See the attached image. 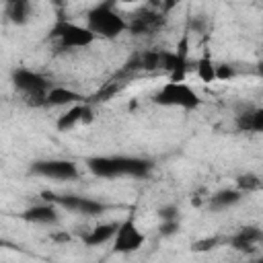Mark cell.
I'll use <instances>...</instances> for the list:
<instances>
[{
	"instance_id": "277c9868",
	"label": "cell",
	"mask_w": 263,
	"mask_h": 263,
	"mask_svg": "<svg viewBox=\"0 0 263 263\" xmlns=\"http://www.w3.org/2000/svg\"><path fill=\"white\" fill-rule=\"evenodd\" d=\"M49 37L55 39L62 49H84V47L92 45L97 39V35L86 25L82 27V25L66 21V18L55 21V25L49 31Z\"/></svg>"
},
{
	"instance_id": "d6986e66",
	"label": "cell",
	"mask_w": 263,
	"mask_h": 263,
	"mask_svg": "<svg viewBox=\"0 0 263 263\" xmlns=\"http://www.w3.org/2000/svg\"><path fill=\"white\" fill-rule=\"evenodd\" d=\"M160 51L162 49H144L140 51V70H158L160 68Z\"/></svg>"
},
{
	"instance_id": "3957f363",
	"label": "cell",
	"mask_w": 263,
	"mask_h": 263,
	"mask_svg": "<svg viewBox=\"0 0 263 263\" xmlns=\"http://www.w3.org/2000/svg\"><path fill=\"white\" fill-rule=\"evenodd\" d=\"M152 103L162 105V107H179V109H185V111H193L201 105V99L185 80L183 82L168 80L164 86H160L154 92Z\"/></svg>"
},
{
	"instance_id": "52a82bcc",
	"label": "cell",
	"mask_w": 263,
	"mask_h": 263,
	"mask_svg": "<svg viewBox=\"0 0 263 263\" xmlns=\"http://www.w3.org/2000/svg\"><path fill=\"white\" fill-rule=\"evenodd\" d=\"M33 175L43 177V179H55V181H70L76 179L78 166L72 160H62V158H49V160H35L29 168Z\"/></svg>"
},
{
	"instance_id": "d4e9b609",
	"label": "cell",
	"mask_w": 263,
	"mask_h": 263,
	"mask_svg": "<svg viewBox=\"0 0 263 263\" xmlns=\"http://www.w3.org/2000/svg\"><path fill=\"white\" fill-rule=\"evenodd\" d=\"M220 240L218 238H205V240H197V242H193V251H208V249H212V247H216Z\"/></svg>"
},
{
	"instance_id": "30bf717a",
	"label": "cell",
	"mask_w": 263,
	"mask_h": 263,
	"mask_svg": "<svg viewBox=\"0 0 263 263\" xmlns=\"http://www.w3.org/2000/svg\"><path fill=\"white\" fill-rule=\"evenodd\" d=\"M166 16H162L160 12H152V10H140L134 14L132 21H127V31L134 35H148L152 31H156L158 27H162Z\"/></svg>"
},
{
	"instance_id": "4fadbf2b",
	"label": "cell",
	"mask_w": 263,
	"mask_h": 263,
	"mask_svg": "<svg viewBox=\"0 0 263 263\" xmlns=\"http://www.w3.org/2000/svg\"><path fill=\"white\" fill-rule=\"evenodd\" d=\"M84 97L72 88H66V86H49V90L45 92V101L43 105L47 107H70L74 103H82Z\"/></svg>"
},
{
	"instance_id": "44dd1931",
	"label": "cell",
	"mask_w": 263,
	"mask_h": 263,
	"mask_svg": "<svg viewBox=\"0 0 263 263\" xmlns=\"http://www.w3.org/2000/svg\"><path fill=\"white\" fill-rule=\"evenodd\" d=\"M214 72H216V80H230L236 76V72L230 64H216Z\"/></svg>"
},
{
	"instance_id": "f1b7e54d",
	"label": "cell",
	"mask_w": 263,
	"mask_h": 263,
	"mask_svg": "<svg viewBox=\"0 0 263 263\" xmlns=\"http://www.w3.org/2000/svg\"><path fill=\"white\" fill-rule=\"evenodd\" d=\"M4 245H6V242H4V240H2V238H0V247H4Z\"/></svg>"
},
{
	"instance_id": "7c38bea8",
	"label": "cell",
	"mask_w": 263,
	"mask_h": 263,
	"mask_svg": "<svg viewBox=\"0 0 263 263\" xmlns=\"http://www.w3.org/2000/svg\"><path fill=\"white\" fill-rule=\"evenodd\" d=\"M21 218L25 222H31V224H55L60 220L58 210H55V203H51V201L35 203L31 208L23 210L21 212Z\"/></svg>"
},
{
	"instance_id": "7402d4cb",
	"label": "cell",
	"mask_w": 263,
	"mask_h": 263,
	"mask_svg": "<svg viewBox=\"0 0 263 263\" xmlns=\"http://www.w3.org/2000/svg\"><path fill=\"white\" fill-rule=\"evenodd\" d=\"M177 230H179V218H175V220H162L160 226H158L160 236H173V234H177Z\"/></svg>"
},
{
	"instance_id": "9c48e42d",
	"label": "cell",
	"mask_w": 263,
	"mask_h": 263,
	"mask_svg": "<svg viewBox=\"0 0 263 263\" xmlns=\"http://www.w3.org/2000/svg\"><path fill=\"white\" fill-rule=\"evenodd\" d=\"M92 121V109L88 103H74L66 109V113H62L55 119V127L58 132H70L72 127L80 125V123H90Z\"/></svg>"
},
{
	"instance_id": "8fae6325",
	"label": "cell",
	"mask_w": 263,
	"mask_h": 263,
	"mask_svg": "<svg viewBox=\"0 0 263 263\" xmlns=\"http://www.w3.org/2000/svg\"><path fill=\"white\" fill-rule=\"evenodd\" d=\"M263 240V230L259 226H245L240 228L236 234H232L228 238L230 247L240 251V253H253L257 251V245Z\"/></svg>"
},
{
	"instance_id": "e0dca14e",
	"label": "cell",
	"mask_w": 263,
	"mask_h": 263,
	"mask_svg": "<svg viewBox=\"0 0 263 263\" xmlns=\"http://www.w3.org/2000/svg\"><path fill=\"white\" fill-rule=\"evenodd\" d=\"M6 16L16 27L27 25L31 18V0H14L12 4L6 6Z\"/></svg>"
},
{
	"instance_id": "ffe728a7",
	"label": "cell",
	"mask_w": 263,
	"mask_h": 263,
	"mask_svg": "<svg viewBox=\"0 0 263 263\" xmlns=\"http://www.w3.org/2000/svg\"><path fill=\"white\" fill-rule=\"evenodd\" d=\"M236 189H240L242 193H251V191H259L261 189V177L255 173H245L236 177Z\"/></svg>"
},
{
	"instance_id": "5bb4252c",
	"label": "cell",
	"mask_w": 263,
	"mask_h": 263,
	"mask_svg": "<svg viewBox=\"0 0 263 263\" xmlns=\"http://www.w3.org/2000/svg\"><path fill=\"white\" fill-rule=\"evenodd\" d=\"M117 226H119V222H103V224H97L92 230H88L86 234H82V242H84L86 247L105 245V242H109V240L115 236Z\"/></svg>"
},
{
	"instance_id": "484cf974",
	"label": "cell",
	"mask_w": 263,
	"mask_h": 263,
	"mask_svg": "<svg viewBox=\"0 0 263 263\" xmlns=\"http://www.w3.org/2000/svg\"><path fill=\"white\" fill-rule=\"evenodd\" d=\"M177 4H179V0H162V2H160V14L166 16Z\"/></svg>"
},
{
	"instance_id": "6da1fadb",
	"label": "cell",
	"mask_w": 263,
	"mask_h": 263,
	"mask_svg": "<svg viewBox=\"0 0 263 263\" xmlns=\"http://www.w3.org/2000/svg\"><path fill=\"white\" fill-rule=\"evenodd\" d=\"M86 166L95 177L113 179V177H136L144 179L152 171V160L138 156H90L86 158Z\"/></svg>"
},
{
	"instance_id": "603a6c76",
	"label": "cell",
	"mask_w": 263,
	"mask_h": 263,
	"mask_svg": "<svg viewBox=\"0 0 263 263\" xmlns=\"http://www.w3.org/2000/svg\"><path fill=\"white\" fill-rule=\"evenodd\" d=\"M158 218L160 220H175V218H179V210H177V205L175 203H166V205H162V208H158Z\"/></svg>"
},
{
	"instance_id": "ba28073f",
	"label": "cell",
	"mask_w": 263,
	"mask_h": 263,
	"mask_svg": "<svg viewBox=\"0 0 263 263\" xmlns=\"http://www.w3.org/2000/svg\"><path fill=\"white\" fill-rule=\"evenodd\" d=\"M111 240H113V251L115 253H136V251L142 249L146 236L138 230L134 216H127L123 222H119V226L115 230V236Z\"/></svg>"
},
{
	"instance_id": "7a4b0ae2",
	"label": "cell",
	"mask_w": 263,
	"mask_h": 263,
	"mask_svg": "<svg viewBox=\"0 0 263 263\" xmlns=\"http://www.w3.org/2000/svg\"><path fill=\"white\" fill-rule=\"evenodd\" d=\"M86 27L103 39H115L127 31V21L113 8V2L105 0L86 12Z\"/></svg>"
},
{
	"instance_id": "4316f807",
	"label": "cell",
	"mask_w": 263,
	"mask_h": 263,
	"mask_svg": "<svg viewBox=\"0 0 263 263\" xmlns=\"http://www.w3.org/2000/svg\"><path fill=\"white\" fill-rule=\"evenodd\" d=\"M109 2H121V4H134L138 0H109Z\"/></svg>"
},
{
	"instance_id": "9a60e30c",
	"label": "cell",
	"mask_w": 263,
	"mask_h": 263,
	"mask_svg": "<svg viewBox=\"0 0 263 263\" xmlns=\"http://www.w3.org/2000/svg\"><path fill=\"white\" fill-rule=\"evenodd\" d=\"M234 123H236V129H238V132L261 134V132H263V109H261V107L247 109V111H242V113L236 115Z\"/></svg>"
},
{
	"instance_id": "5b68a950",
	"label": "cell",
	"mask_w": 263,
	"mask_h": 263,
	"mask_svg": "<svg viewBox=\"0 0 263 263\" xmlns=\"http://www.w3.org/2000/svg\"><path fill=\"white\" fill-rule=\"evenodd\" d=\"M12 84L27 99H31L33 105H43L45 92L51 86V82L47 80V76H43L41 72L29 70V68H14L12 70Z\"/></svg>"
},
{
	"instance_id": "2e32d148",
	"label": "cell",
	"mask_w": 263,
	"mask_h": 263,
	"mask_svg": "<svg viewBox=\"0 0 263 263\" xmlns=\"http://www.w3.org/2000/svg\"><path fill=\"white\" fill-rule=\"evenodd\" d=\"M242 191L236 189V187H226V189H220L216 191L212 197H210V208L220 212V210H228L232 205H236L240 199H242Z\"/></svg>"
},
{
	"instance_id": "8992f818",
	"label": "cell",
	"mask_w": 263,
	"mask_h": 263,
	"mask_svg": "<svg viewBox=\"0 0 263 263\" xmlns=\"http://www.w3.org/2000/svg\"><path fill=\"white\" fill-rule=\"evenodd\" d=\"M41 197L45 201H51L55 205H62L66 210H72V212H78L84 216H101L107 210H111V205H107L99 199H92V197H84V195H58L51 191H43Z\"/></svg>"
},
{
	"instance_id": "ac0fdd59",
	"label": "cell",
	"mask_w": 263,
	"mask_h": 263,
	"mask_svg": "<svg viewBox=\"0 0 263 263\" xmlns=\"http://www.w3.org/2000/svg\"><path fill=\"white\" fill-rule=\"evenodd\" d=\"M214 68H216V64H214V60H212V55H210V51L208 49H203V53H201V58L197 60V64H195V72H197V78L201 80V82H214L216 80V72H214Z\"/></svg>"
},
{
	"instance_id": "cb8c5ba5",
	"label": "cell",
	"mask_w": 263,
	"mask_h": 263,
	"mask_svg": "<svg viewBox=\"0 0 263 263\" xmlns=\"http://www.w3.org/2000/svg\"><path fill=\"white\" fill-rule=\"evenodd\" d=\"M119 90V84H115V82H109L107 86H103L95 97H92V101H107L111 95H115Z\"/></svg>"
},
{
	"instance_id": "83f0119b",
	"label": "cell",
	"mask_w": 263,
	"mask_h": 263,
	"mask_svg": "<svg viewBox=\"0 0 263 263\" xmlns=\"http://www.w3.org/2000/svg\"><path fill=\"white\" fill-rule=\"evenodd\" d=\"M0 2H4V4H6V6H8V4H12V2H14V0H0Z\"/></svg>"
}]
</instances>
